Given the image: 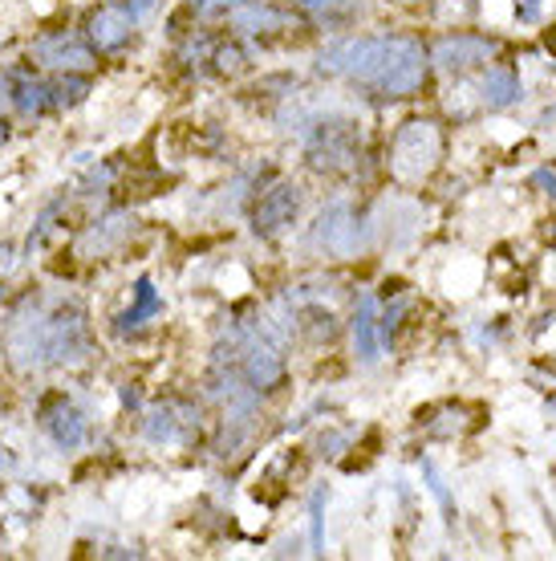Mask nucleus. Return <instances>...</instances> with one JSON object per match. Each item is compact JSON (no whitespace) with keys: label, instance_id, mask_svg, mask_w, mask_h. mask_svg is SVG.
I'll return each instance as SVG.
<instances>
[{"label":"nucleus","instance_id":"obj_17","mask_svg":"<svg viewBox=\"0 0 556 561\" xmlns=\"http://www.w3.org/2000/svg\"><path fill=\"white\" fill-rule=\"evenodd\" d=\"M374 301L370 297H362V306H358V313H354V342H358V354H362V363H374L378 358V342H374Z\"/></svg>","mask_w":556,"mask_h":561},{"label":"nucleus","instance_id":"obj_1","mask_svg":"<svg viewBox=\"0 0 556 561\" xmlns=\"http://www.w3.org/2000/svg\"><path fill=\"white\" fill-rule=\"evenodd\" d=\"M427 49L410 33L346 37L321 54V73L346 78L378 99H415L427 85Z\"/></svg>","mask_w":556,"mask_h":561},{"label":"nucleus","instance_id":"obj_15","mask_svg":"<svg viewBox=\"0 0 556 561\" xmlns=\"http://www.w3.org/2000/svg\"><path fill=\"white\" fill-rule=\"evenodd\" d=\"M90 73H54L49 78V99H54V111H73L82 106L85 94H90Z\"/></svg>","mask_w":556,"mask_h":561},{"label":"nucleus","instance_id":"obj_5","mask_svg":"<svg viewBox=\"0 0 556 561\" xmlns=\"http://www.w3.org/2000/svg\"><path fill=\"white\" fill-rule=\"evenodd\" d=\"M135 25H139V21L126 13L118 0H111V4H97L94 13L85 16L82 37L97 57L118 54V49H126V45L135 42Z\"/></svg>","mask_w":556,"mask_h":561},{"label":"nucleus","instance_id":"obj_19","mask_svg":"<svg viewBox=\"0 0 556 561\" xmlns=\"http://www.w3.org/2000/svg\"><path fill=\"white\" fill-rule=\"evenodd\" d=\"M236 4H244V0H187V9H192L195 16H204V21H220V16H228Z\"/></svg>","mask_w":556,"mask_h":561},{"label":"nucleus","instance_id":"obj_9","mask_svg":"<svg viewBox=\"0 0 556 561\" xmlns=\"http://www.w3.org/2000/svg\"><path fill=\"white\" fill-rule=\"evenodd\" d=\"M313 237L337 256H349L358 249V216L349 204H329V208L321 211L317 228H313Z\"/></svg>","mask_w":556,"mask_h":561},{"label":"nucleus","instance_id":"obj_2","mask_svg":"<svg viewBox=\"0 0 556 561\" xmlns=\"http://www.w3.org/2000/svg\"><path fill=\"white\" fill-rule=\"evenodd\" d=\"M439 154H443V130L435 127V123H403V127L394 130V139H390V168L398 180H422V175H431V168L439 163Z\"/></svg>","mask_w":556,"mask_h":561},{"label":"nucleus","instance_id":"obj_8","mask_svg":"<svg viewBox=\"0 0 556 561\" xmlns=\"http://www.w3.org/2000/svg\"><path fill=\"white\" fill-rule=\"evenodd\" d=\"M431 57L443 66V70H475V66H487L496 57V42H487L479 33H451L435 45Z\"/></svg>","mask_w":556,"mask_h":561},{"label":"nucleus","instance_id":"obj_23","mask_svg":"<svg viewBox=\"0 0 556 561\" xmlns=\"http://www.w3.org/2000/svg\"><path fill=\"white\" fill-rule=\"evenodd\" d=\"M0 301H4V280H0Z\"/></svg>","mask_w":556,"mask_h":561},{"label":"nucleus","instance_id":"obj_10","mask_svg":"<svg viewBox=\"0 0 556 561\" xmlns=\"http://www.w3.org/2000/svg\"><path fill=\"white\" fill-rule=\"evenodd\" d=\"M9 106H13L21 118H45L54 114V99H49V78H37L28 70L13 73V94H9Z\"/></svg>","mask_w":556,"mask_h":561},{"label":"nucleus","instance_id":"obj_11","mask_svg":"<svg viewBox=\"0 0 556 561\" xmlns=\"http://www.w3.org/2000/svg\"><path fill=\"white\" fill-rule=\"evenodd\" d=\"M297 13H301L305 25L334 33V28H346L358 21L362 0H297Z\"/></svg>","mask_w":556,"mask_h":561},{"label":"nucleus","instance_id":"obj_7","mask_svg":"<svg viewBox=\"0 0 556 561\" xmlns=\"http://www.w3.org/2000/svg\"><path fill=\"white\" fill-rule=\"evenodd\" d=\"M297 211H301V187L297 183H277V187H268L265 196L256 199L252 228H256V237L277 240L280 232H289L297 225Z\"/></svg>","mask_w":556,"mask_h":561},{"label":"nucleus","instance_id":"obj_18","mask_svg":"<svg viewBox=\"0 0 556 561\" xmlns=\"http://www.w3.org/2000/svg\"><path fill=\"white\" fill-rule=\"evenodd\" d=\"M244 49L236 42H216L211 45V73H220V78H236L244 70Z\"/></svg>","mask_w":556,"mask_h":561},{"label":"nucleus","instance_id":"obj_3","mask_svg":"<svg viewBox=\"0 0 556 561\" xmlns=\"http://www.w3.org/2000/svg\"><path fill=\"white\" fill-rule=\"evenodd\" d=\"M28 57H33L42 70H54V73H90L94 70L97 54L85 45L82 33H70V28H45V33L33 37Z\"/></svg>","mask_w":556,"mask_h":561},{"label":"nucleus","instance_id":"obj_13","mask_svg":"<svg viewBox=\"0 0 556 561\" xmlns=\"http://www.w3.org/2000/svg\"><path fill=\"white\" fill-rule=\"evenodd\" d=\"M154 313H163V297L154 294V280L151 277L135 280V306L114 318V334H123V337L135 334V330H142V325L151 322Z\"/></svg>","mask_w":556,"mask_h":561},{"label":"nucleus","instance_id":"obj_12","mask_svg":"<svg viewBox=\"0 0 556 561\" xmlns=\"http://www.w3.org/2000/svg\"><path fill=\"white\" fill-rule=\"evenodd\" d=\"M228 21H232V28H236V33H248V37L277 33V28L292 25L289 13H280V9H273V4H260V0H244V4H236V9L228 13Z\"/></svg>","mask_w":556,"mask_h":561},{"label":"nucleus","instance_id":"obj_22","mask_svg":"<svg viewBox=\"0 0 556 561\" xmlns=\"http://www.w3.org/2000/svg\"><path fill=\"white\" fill-rule=\"evenodd\" d=\"M544 45H548V54H553V57H556V25H553V28H548V33H544Z\"/></svg>","mask_w":556,"mask_h":561},{"label":"nucleus","instance_id":"obj_4","mask_svg":"<svg viewBox=\"0 0 556 561\" xmlns=\"http://www.w3.org/2000/svg\"><path fill=\"white\" fill-rule=\"evenodd\" d=\"M309 163L317 171H349L358 163V127L349 118H321L309 135Z\"/></svg>","mask_w":556,"mask_h":561},{"label":"nucleus","instance_id":"obj_6","mask_svg":"<svg viewBox=\"0 0 556 561\" xmlns=\"http://www.w3.org/2000/svg\"><path fill=\"white\" fill-rule=\"evenodd\" d=\"M37 423H42V432L54 439V448L61 451H78L85 444V435H90V423L85 415L70 403V394H45L42 408H37Z\"/></svg>","mask_w":556,"mask_h":561},{"label":"nucleus","instance_id":"obj_21","mask_svg":"<svg viewBox=\"0 0 556 561\" xmlns=\"http://www.w3.org/2000/svg\"><path fill=\"white\" fill-rule=\"evenodd\" d=\"M532 183L544 187V196H556V171L553 168H541L536 175H532Z\"/></svg>","mask_w":556,"mask_h":561},{"label":"nucleus","instance_id":"obj_14","mask_svg":"<svg viewBox=\"0 0 556 561\" xmlns=\"http://www.w3.org/2000/svg\"><path fill=\"white\" fill-rule=\"evenodd\" d=\"M187 423L192 420H183L171 403H159V408H151L142 415V435H147V444H154V448H167V444L183 439V427H187Z\"/></svg>","mask_w":556,"mask_h":561},{"label":"nucleus","instance_id":"obj_16","mask_svg":"<svg viewBox=\"0 0 556 561\" xmlns=\"http://www.w3.org/2000/svg\"><path fill=\"white\" fill-rule=\"evenodd\" d=\"M520 99V73L508 70V66H496V70H487L484 78V102L491 111H503V106H512Z\"/></svg>","mask_w":556,"mask_h":561},{"label":"nucleus","instance_id":"obj_20","mask_svg":"<svg viewBox=\"0 0 556 561\" xmlns=\"http://www.w3.org/2000/svg\"><path fill=\"white\" fill-rule=\"evenodd\" d=\"M118 4H123V9H126L130 16H135V21H142V16H151L154 9L163 4V0H118Z\"/></svg>","mask_w":556,"mask_h":561}]
</instances>
